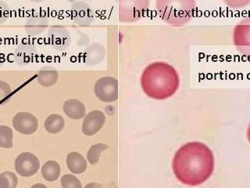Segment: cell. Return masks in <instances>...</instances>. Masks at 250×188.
<instances>
[{
  "label": "cell",
  "instance_id": "20",
  "mask_svg": "<svg viewBox=\"0 0 250 188\" xmlns=\"http://www.w3.org/2000/svg\"><path fill=\"white\" fill-rule=\"evenodd\" d=\"M106 148H107V146L104 143H97V144L92 146L87 154L88 162L92 164H96L100 159L102 152Z\"/></svg>",
  "mask_w": 250,
  "mask_h": 188
},
{
  "label": "cell",
  "instance_id": "7",
  "mask_svg": "<svg viewBox=\"0 0 250 188\" xmlns=\"http://www.w3.org/2000/svg\"><path fill=\"white\" fill-rule=\"evenodd\" d=\"M148 2L143 1L121 2L119 7V18L121 22H134L142 18L146 11Z\"/></svg>",
  "mask_w": 250,
  "mask_h": 188
},
{
  "label": "cell",
  "instance_id": "10",
  "mask_svg": "<svg viewBox=\"0 0 250 188\" xmlns=\"http://www.w3.org/2000/svg\"><path fill=\"white\" fill-rule=\"evenodd\" d=\"M35 47L28 43H21L15 51V60L19 65L29 64L35 57Z\"/></svg>",
  "mask_w": 250,
  "mask_h": 188
},
{
  "label": "cell",
  "instance_id": "13",
  "mask_svg": "<svg viewBox=\"0 0 250 188\" xmlns=\"http://www.w3.org/2000/svg\"><path fill=\"white\" fill-rule=\"evenodd\" d=\"M49 39L53 47L58 49L64 48L67 45L69 35L62 27H53L49 33Z\"/></svg>",
  "mask_w": 250,
  "mask_h": 188
},
{
  "label": "cell",
  "instance_id": "5",
  "mask_svg": "<svg viewBox=\"0 0 250 188\" xmlns=\"http://www.w3.org/2000/svg\"><path fill=\"white\" fill-rule=\"evenodd\" d=\"M95 94L100 100L106 103L115 101L118 96V82L113 77H103L96 82Z\"/></svg>",
  "mask_w": 250,
  "mask_h": 188
},
{
  "label": "cell",
  "instance_id": "2",
  "mask_svg": "<svg viewBox=\"0 0 250 188\" xmlns=\"http://www.w3.org/2000/svg\"><path fill=\"white\" fill-rule=\"evenodd\" d=\"M179 85L178 73L167 63H152L145 69L141 76L143 92L155 100H164L173 96Z\"/></svg>",
  "mask_w": 250,
  "mask_h": 188
},
{
  "label": "cell",
  "instance_id": "6",
  "mask_svg": "<svg viewBox=\"0 0 250 188\" xmlns=\"http://www.w3.org/2000/svg\"><path fill=\"white\" fill-rule=\"evenodd\" d=\"M14 166L20 176L30 177L39 171L40 162L38 157L32 153L23 152L16 159Z\"/></svg>",
  "mask_w": 250,
  "mask_h": 188
},
{
  "label": "cell",
  "instance_id": "23",
  "mask_svg": "<svg viewBox=\"0 0 250 188\" xmlns=\"http://www.w3.org/2000/svg\"><path fill=\"white\" fill-rule=\"evenodd\" d=\"M10 10L6 2L0 1V24L4 23L7 20Z\"/></svg>",
  "mask_w": 250,
  "mask_h": 188
},
{
  "label": "cell",
  "instance_id": "25",
  "mask_svg": "<svg viewBox=\"0 0 250 188\" xmlns=\"http://www.w3.org/2000/svg\"><path fill=\"white\" fill-rule=\"evenodd\" d=\"M4 56H2V54H0V66L2 65V63L4 62Z\"/></svg>",
  "mask_w": 250,
  "mask_h": 188
},
{
  "label": "cell",
  "instance_id": "21",
  "mask_svg": "<svg viewBox=\"0 0 250 188\" xmlns=\"http://www.w3.org/2000/svg\"><path fill=\"white\" fill-rule=\"evenodd\" d=\"M62 188H82L80 180L72 174H66L61 180Z\"/></svg>",
  "mask_w": 250,
  "mask_h": 188
},
{
  "label": "cell",
  "instance_id": "16",
  "mask_svg": "<svg viewBox=\"0 0 250 188\" xmlns=\"http://www.w3.org/2000/svg\"><path fill=\"white\" fill-rule=\"evenodd\" d=\"M44 126L48 133L56 134V133H61L63 129L65 126V121L62 116L57 114H53L49 117H47Z\"/></svg>",
  "mask_w": 250,
  "mask_h": 188
},
{
  "label": "cell",
  "instance_id": "18",
  "mask_svg": "<svg viewBox=\"0 0 250 188\" xmlns=\"http://www.w3.org/2000/svg\"><path fill=\"white\" fill-rule=\"evenodd\" d=\"M14 133L7 125H0V147L11 148L13 147Z\"/></svg>",
  "mask_w": 250,
  "mask_h": 188
},
{
  "label": "cell",
  "instance_id": "8",
  "mask_svg": "<svg viewBox=\"0 0 250 188\" xmlns=\"http://www.w3.org/2000/svg\"><path fill=\"white\" fill-rule=\"evenodd\" d=\"M13 126L16 131L23 135H31L37 131L39 121L29 112H19L13 118Z\"/></svg>",
  "mask_w": 250,
  "mask_h": 188
},
{
  "label": "cell",
  "instance_id": "22",
  "mask_svg": "<svg viewBox=\"0 0 250 188\" xmlns=\"http://www.w3.org/2000/svg\"><path fill=\"white\" fill-rule=\"evenodd\" d=\"M12 94V88L7 82L0 81V102L5 100Z\"/></svg>",
  "mask_w": 250,
  "mask_h": 188
},
{
  "label": "cell",
  "instance_id": "1",
  "mask_svg": "<svg viewBox=\"0 0 250 188\" xmlns=\"http://www.w3.org/2000/svg\"><path fill=\"white\" fill-rule=\"evenodd\" d=\"M176 178L188 186H198L213 174L214 156L205 143L192 141L178 149L172 162Z\"/></svg>",
  "mask_w": 250,
  "mask_h": 188
},
{
  "label": "cell",
  "instance_id": "17",
  "mask_svg": "<svg viewBox=\"0 0 250 188\" xmlns=\"http://www.w3.org/2000/svg\"><path fill=\"white\" fill-rule=\"evenodd\" d=\"M48 22L45 18H33L27 21L26 23L25 29L27 33L31 35H39L45 29Z\"/></svg>",
  "mask_w": 250,
  "mask_h": 188
},
{
  "label": "cell",
  "instance_id": "19",
  "mask_svg": "<svg viewBox=\"0 0 250 188\" xmlns=\"http://www.w3.org/2000/svg\"><path fill=\"white\" fill-rule=\"evenodd\" d=\"M18 184V176L14 172L6 171L0 174V188H16Z\"/></svg>",
  "mask_w": 250,
  "mask_h": 188
},
{
  "label": "cell",
  "instance_id": "15",
  "mask_svg": "<svg viewBox=\"0 0 250 188\" xmlns=\"http://www.w3.org/2000/svg\"><path fill=\"white\" fill-rule=\"evenodd\" d=\"M61 166L56 161H48L43 164L42 168V175L43 178L49 182H53L60 177L61 175Z\"/></svg>",
  "mask_w": 250,
  "mask_h": 188
},
{
  "label": "cell",
  "instance_id": "4",
  "mask_svg": "<svg viewBox=\"0 0 250 188\" xmlns=\"http://www.w3.org/2000/svg\"><path fill=\"white\" fill-rule=\"evenodd\" d=\"M233 43L238 53L250 61V16L237 24L233 32Z\"/></svg>",
  "mask_w": 250,
  "mask_h": 188
},
{
  "label": "cell",
  "instance_id": "9",
  "mask_svg": "<svg viewBox=\"0 0 250 188\" xmlns=\"http://www.w3.org/2000/svg\"><path fill=\"white\" fill-rule=\"evenodd\" d=\"M105 115L101 111H92L84 118L82 125V132L86 136H93L104 127Z\"/></svg>",
  "mask_w": 250,
  "mask_h": 188
},
{
  "label": "cell",
  "instance_id": "3",
  "mask_svg": "<svg viewBox=\"0 0 250 188\" xmlns=\"http://www.w3.org/2000/svg\"><path fill=\"white\" fill-rule=\"evenodd\" d=\"M156 4L161 18L172 25L186 24L191 21L195 14V2L194 1H159Z\"/></svg>",
  "mask_w": 250,
  "mask_h": 188
},
{
  "label": "cell",
  "instance_id": "12",
  "mask_svg": "<svg viewBox=\"0 0 250 188\" xmlns=\"http://www.w3.org/2000/svg\"><path fill=\"white\" fill-rule=\"evenodd\" d=\"M63 112L70 118L79 120L85 115V108L80 100L70 99L66 100L63 104Z\"/></svg>",
  "mask_w": 250,
  "mask_h": 188
},
{
  "label": "cell",
  "instance_id": "11",
  "mask_svg": "<svg viewBox=\"0 0 250 188\" xmlns=\"http://www.w3.org/2000/svg\"><path fill=\"white\" fill-rule=\"evenodd\" d=\"M66 165L69 170L74 174H81L87 169V162L80 153L70 152L66 157Z\"/></svg>",
  "mask_w": 250,
  "mask_h": 188
},
{
  "label": "cell",
  "instance_id": "14",
  "mask_svg": "<svg viewBox=\"0 0 250 188\" xmlns=\"http://www.w3.org/2000/svg\"><path fill=\"white\" fill-rule=\"evenodd\" d=\"M59 74L53 68L47 67L39 70L38 73L37 80L39 84L44 87H49L56 84L58 80Z\"/></svg>",
  "mask_w": 250,
  "mask_h": 188
},
{
  "label": "cell",
  "instance_id": "26",
  "mask_svg": "<svg viewBox=\"0 0 250 188\" xmlns=\"http://www.w3.org/2000/svg\"><path fill=\"white\" fill-rule=\"evenodd\" d=\"M247 137H248L249 141L250 142V124L249 125L248 131H247Z\"/></svg>",
  "mask_w": 250,
  "mask_h": 188
},
{
  "label": "cell",
  "instance_id": "24",
  "mask_svg": "<svg viewBox=\"0 0 250 188\" xmlns=\"http://www.w3.org/2000/svg\"><path fill=\"white\" fill-rule=\"evenodd\" d=\"M31 188H48L45 185L42 184H36L33 186L31 187Z\"/></svg>",
  "mask_w": 250,
  "mask_h": 188
}]
</instances>
